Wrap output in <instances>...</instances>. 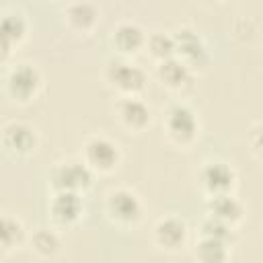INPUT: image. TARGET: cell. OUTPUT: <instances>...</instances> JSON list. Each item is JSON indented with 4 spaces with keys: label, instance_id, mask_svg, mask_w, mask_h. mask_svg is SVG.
Returning a JSON list of instances; mask_svg holds the SVG:
<instances>
[{
    "label": "cell",
    "instance_id": "obj_1",
    "mask_svg": "<svg viewBox=\"0 0 263 263\" xmlns=\"http://www.w3.org/2000/svg\"><path fill=\"white\" fill-rule=\"evenodd\" d=\"M144 201L132 187L119 185L105 193V216L117 228H136L144 220Z\"/></svg>",
    "mask_w": 263,
    "mask_h": 263
},
{
    "label": "cell",
    "instance_id": "obj_2",
    "mask_svg": "<svg viewBox=\"0 0 263 263\" xmlns=\"http://www.w3.org/2000/svg\"><path fill=\"white\" fill-rule=\"evenodd\" d=\"M162 129L171 144L179 148H187L199 136V117L191 105L183 101H175L166 107L162 115Z\"/></svg>",
    "mask_w": 263,
    "mask_h": 263
},
{
    "label": "cell",
    "instance_id": "obj_3",
    "mask_svg": "<svg viewBox=\"0 0 263 263\" xmlns=\"http://www.w3.org/2000/svg\"><path fill=\"white\" fill-rule=\"evenodd\" d=\"M43 88L41 70L31 62H16L4 72V90L10 101L18 105L33 103Z\"/></svg>",
    "mask_w": 263,
    "mask_h": 263
},
{
    "label": "cell",
    "instance_id": "obj_4",
    "mask_svg": "<svg viewBox=\"0 0 263 263\" xmlns=\"http://www.w3.org/2000/svg\"><path fill=\"white\" fill-rule=\"evenodd\" d=\"M103 76L107 86L115 90L117 97H142V90L146 88V82H148L144 68L119 55L105 64Z\"/></svg>",
    "mask_w": 263,
    "mask_h": 263
},
{
    "label": "cell",
    "instance_id": "obj_5",
    "mask_svg": "<svg viewBox=\"0 0 263 263\" xmlns=\"http://www.w3.org/2000/svg\"><path fill=\"white\" fill-rule=\"evenodd\" d=\"M80 158L95 175H109L121 162V148L105 134H90L82 142Z\"/></svg>",
    "mask_w": 263,
    "mask_h": 263
},
{
    "label": "cell",
    "instance_id": "obj_6",
    "mask_svg": "<svg viewBox=\"0 0 263 263\" xmlns=\"http://www.w3.org/2000/svg\"><path fill=\"white\" fill-rule=\"evenodd\" d=\"M95 179V173L84 164L82 158H70L55 162V166L49 173V183L53 191H72V193H84L90 189Z\"/></svg>",
    "mask_w": 263,
    "mask_h": 263
},
{
    "label": "cell",
    "instance_id": "obj_7",
    "mask_svg": "<svg viewBox=\"0 0 263 263\" xmlns=\"http://www.w3.org/2000/svg\"><path fill=\"white\" fill-rule=\"evenodd\" d=\"M197 183L208 197L232 193V189L236 185V171L232 168L230 162L212 158V160L201 162V166L197 171Z\"/></svg>",
    "mask_w": 263,
    "mask_h": 263
},
{
    "label": "cell",
    "instance_id": "obj_8",
    "mask_svg": "<svg viewBox=\"0 0 263 263\" xmlns=\"http://www.w3.org/2000/svg\"><path fill=\"white\" fill-rule=\"evenodd\" d=\"M173 35H175V55L179 60H183L193 72L208 68L210 49H208V43L203 41V37L195 29L183 25L177 31H173Z\"/></svg>",
    "mask_w": 263,
    "mask_h": 263
},
{
    "label": "cell",
    "instance_id": "obj_9",
    "mask_svg": "<svg viewBox=\"0 0 263 263\" xmlns=\"http://www.w3.org/2000/svg\"><path fill=\"white\" fill-rule=\"evenodd\" d=\"M0 142H2V148L10 156L21 158V156H29L37 150L39 134H37V127L33 123L21 121V119H10L2 125Z\"/></svg>",
    "mask_w": 263,
    "mask_h": 263
},
{
    "label": "cell",
    "instance_id": "obj_10",
    "mask_svg": "<svg viewBox=\"0 0 263 263\" xmlns=\"http://www.w3.org/2000/svg\"><path fill=\"white\" fill-rule=\"evenodd\" d=\"M189 240L187 222L177 214H166L158 218L152 226V242L158 251L179 253Z\"/></svg>",
    "mask_w": 263,
    "mask_h": 263
},
{
    "label": "cell",
    "instance_id": "obj_11",
    "mask_svg": "<svg viewBox=\"0 0 263 263\" xmlns=\"http://www.w3.org/2000/svg\"><path fill=\"white\" fill-rule=\"evenodd\" d=\"M49 220L55 228H70L78 224V220L84 214V199L82 193H72V191H53L49 197Z\"/></svg>",
    "mask_w": 263,
    "mask_h": 263
},
{
    "label": "cell",
    "instance_id": "obj_12",
    "mask_svg": "<svg viewBox=\"0 0 263 263\" xmlns=\"http://www.w3.org/2000/svg\"><path fill=\"white\" fill-rule=\"evenodd\" d=\"M113 113L121 127L134 134L144 132L152 121V111L142 97H117Z\"/></svg>",
    "mask_w": 263,
    "mask_h": 263
},
{
    "label": "cell",
    "instance_id": "obj_13",
    "mask_svg": "<svg viewBox=\"0 0 263 263\" xmlns=\"http://www.w3.org/2000/svg\"><path fill=\"white\" fill-rule=\"evenodd\" d=\"M115 53L119 58H127L138 53L140 49L146 47V41H148V33L144 31V27L136 21H129V18H123L119 21L113 29H111V37H109Z\"/></svg>",
    "mask_w": 263,
    "mask_h": 263
},
{
    "label": "cell",
    "instance_id": "obj_14",
    "mask_svg": "<svg viewBox=\"0 0 263 263\" xmlns=\"http://www.w3.org/2000/svg\"><path fill=\"white\" fill-rule=\"evenodd\" d=\"M29 33V21L18 8H4L0 18V39H2V62L8 60L10 51L25 41Z\"/></svg>",
    "mask_w": 263,
    "mask_h": 263
},
{
    "label": "cell",
    "instance_id": "obj_15",
    "mask_svg": "<svg viewBox=\"0 0 263 263\" xmlns=\"http://www.w3.org/2000/svg\"><path fill=\"white\" fill-rule=\"evenodd\" d=\"M208 216L224 222L230 228H236L245 220V205L234 193H222L208 197Z\"/></svg>",
    "mask_w": 263,
    "mask_h": 263
},
{
    "label": "cell",
    "instance_id": "obj_16",
    "mask_svg": "<svg viewBox=\"0 0 263 263\" xmlns=\"http://www.w3.org/2000/svg\"><path fill=\"white\" fill-rule=\"evenodd\" d=\"M29 232H27V226L25 222L10 214V212H4L2 214V220H0V247H2V253L4 255H12L16 251H21L25 245H29Z\"/></svg>",
    "mask_w": 263,
    "mask_h": 263
},
{
    "label": "cell",
    "instance_id": "obj_17",
    "mask_svg": "<svg viewBox=\"0 0 263 263\" xmlns=\"http://www.w3.org/2000/svg\"><path fill=\"white\" fill-rule=\"evenodd\" d=\"M193 70L183 62L179 60L177 55L168 58V60H162L156 64V76L160 80L162 86L171 88V90H183L191 84L193 80Z\"/></svg>",
    "mask_w": 263,
    "mask_h": 263
},
{
    "label": "cell",
    "instance_id": "obj_18",
    "mask_svg": "<svg viewBox=\"0 0 263 263\" xmlns=\"http://www.w3.org/2000/svg\"><path fill=\"white\" fill-rule=\"evenodd\" d=\"M64 23L80 35L92 33V29L99 23V8L92 2H70L64 8Z\"/></svg>",
    "mask_w": 263,
    "mask_h": 263
},
{
    "label": "cell",
    "instance_id": "obj_19",
    "mask_svg": "<svg viewBox=\"0 0 263 263\" xmlns=\"http://www.w3.org/2000/svg\"><path fill=\"white\" fill-rule=\"evenodd\" d=\"M193 259L195 263H228L230 245L218 238L199 236L193 245Z\"/></svg>",
    "mask_w": 263,
    "mask_h": 263
},
{
    "label": "cell",
    "instance_id": "obj_20",
    "mask_svg": "<svg viewBox=\"0 0 263 263\" xmlns=\"http://www.w3.org/2000/svg\"><path fill=\"white\" fill-rule=\"evenodd\" d=\"M29 247L31 251L41 257V259H51L60 253L62 249V236L58 234L55 226L51 228H37L33 230V234L29 236Z\"/></svg>",
    "mask_w": 263,
    "mask_h": 263
},
{
    "label": "cell",
    "instance_id": "obj_21",
    "mask_svg": "<svg viewBox=\"0 0 263 263\" xmlns=\"http://www.w3.org/2000/svg\"><path fill=\"white\" fill-rule=\"evenodd\" d=\"M146 49L156 60V64L162 60H168L175 55V35L171 31H152L148 33Z\"/></svg>",
    "mask_w": 263,
    "mask_h": 263
},
{
    "label": "cell",
    "instance_id": "obj_22",
    "mask_svg": "<svg viewBox=\"0 0 263 263\" xmlns=\"http://www.w3.org/2000/svg\"><path fill=\"white\" fill-rule=\"evenodd\" d=\"M199 236H210V238H218V240H224V242H232L234 240V228L226 226L224 222L212 218L205 214V218L201 220L199 224Z\"/></svg>",
    "mask_w": 263,
    "mask_h": 263
},
{
    "label": "cell",
    "instance_id": "obj_23",
    "mask_svg": "<svg viewBox=\"0 0 263 263\" xmlns=\"http://www.w3.org/2000/svg\"><path fill=\"white\" fill-rule=\"evenodd\" d=\"M249 144H251L253 152L259 158H263V121H259V123H255L251 127V132H249Z\"/></svg>",
    "mask_w": 263,
    "mask_h": 263
},
{
    "label": "cell",
    "instance_id": "obj_24",
    "mask_svg": "<svg viewBox=\"0 0 263 263\" xmlns=\"http://www.w3.org/2000/svg\"><path fill=\"white\" fill-rule=\"evenodd\" d=\"M261 238H263V226H261Z\"/></svg>",
    "mask_w": 263,
    "mask_h": 263
}]
</instances>
